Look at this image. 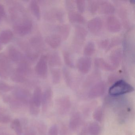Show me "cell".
I'll use <instances>...</instances> for the list:
<instances>
[{
	"instance_id": "cell-1",
	"label": "cell",
	"mask_w": 135,
	"mask_h": 135,
	"mask_svg": "<svg viewBox=\"0 0 135 135\" xmlns=\"http://www.w3.org/2000/svg\"><path fill=\"white\" fill-rule=\"evenodd\" d=\"M134 88L131 84L124 80L120 79L114 82L109 90L110 96H115L122 95L134 91Z\"/></svg>"
},
{
	"instance_id": "cell-2",
	"label": "cell",
	"mask_w": 135,
	"mask_h": 135,
	"mask_svg": "<svg viewBox=\"0 0 135 135\" xmlns=\"http://www.w3.org/2000/svg\"><path fill=\"white\" fill-rule=\"evenodd\" d=\"M106 26L108 31L113 33L120 31L122 25L119 20L114 15H109L106 20Z\"/></svg>"
},
{
	"instance_id": "cell-3",
	"label": "cell",
	"mask_w": 135,
	"mask_h": 135,
	"mask_svg": "<svg viewBox=\"0 0 135 135\" xmlns=\"http://www.w3.org/2000/svg\"><path fill=\"white\" fill-rule=\"evenodd\" d=\"M105 83L99 81L91 86L88 92V97L91 99L97 98L103 95L105 91Z\"/></svg>"
},
{
	"instance_id": "cell-4",
	"label": "cell",
	"mask_w": 135,
	"mask_h": 135,
	"mask_svg": "<svg viewBox=\"0 0 135 135\" xmlns=\"http://www.w3.org/2000/svg\"><path fill=\"white\" fill-rule=\"evenodd\" d=\"M56 105L58 113L63 115L66 114L69 111L71 104L69 97L64 96L57 99Z\"/></svg>"
},
{
	"instance_id": "cell-5",
	"label": "cell",
	"mask_w": 135,
	"mask_h": 135,
	"mask_svg": "<svg viewBox=\"0 0 135 135\" xmlns=\"http://www.w3.org/2000/svg\"><path fill=\"white\" fill-rule=\"evenodd\" d=\"M48 70L47 56L42 55L35 66V71L39 76L43 78H45L48 74Z\"/></svg>"
},
{
	"instance_id": "cell-6",
	"label": "cell",
	"mask_w": 135,
	"mask_h": 135,
	"mask_svg": "<svg viewBox=\"0 0 135 135\" xmlns=\"http://www.w3.org/2000/svg\"><path fill=\"white\" fill-rule=\"evenodd\" d=\"M87 34V31L84 27L77 25L75 28L73 38V42L75 45L78 46L83 45L86 40Z\"/></svg>"
},
{
	"instance_id": "cell-7",
	"label": "cell",
	"mask_w": 135,
	"mask_h": 135,
	"mask_svg": "<svg viewBox=\"0 0 135 135\" xmlns=\"http://www.w3.org/2000/svg\"><path fill=\"white\" fill-rule=\"evenodd\" d=\"M13 28L15 32L18 35L25 36L31 31L32 23L30 20H25L22 23L15 25Z\"/></svg>"
},
{
	"instance_id": "cell-8",
	"label": "cell",
	"mask_w": 135,
	"mask_h": 135,
	"mask_svg": "<svg viewBox=\"0 0 135 135\" xmlns=\"http://www.w3.org/2000/svg\"><path fill=\"white\" fill-rule=\"evenodd\" d=\"M88 30L94 34H97L102 31L103 27L102 20L99 17H95L90 20L87 23Z\"/></svg>"
},
{
	"instance_id": "cell-9",
	"label": "cell",
	"mask_w": 135,
	"mask_h": 135,
	"mask_svg": "<svg viewBox=\"0 0 135 135\" xmlns=\"http://www.w3.org/2000/svg\"><path fill=\"white\" fill-rule=\"evenodd\" d=\"M79 71L83 74L88 73L91 66V60L90 57H82L78 59L76 64Z\"/></svg>"
},
{
	"instance_id": "cell-10",
	"label": "cell",
	"mask_w": 135,
	"mask_h": 135,
	"mask_svg": "<svg viewBox=\"0 0 135 135\" xmlns=\"http://www.w3.org/2000/svg\"><path fill=\"white\" fill-rule=\"evenodd\" d=\"M116 8L114 5L108 1H98V11L102 14L113 15L115 12Z\"/></svg>"
},
{
	"instance_id": "cell-11",
	"label": "cell",
	"mask_w": 135,
	"mask_h": 135,
	"mask_svg": "<svg viewBox=\"0 0 135 135\" xmlns=\"http://www.w3.org/2000/svg\"><path fill=\"white\" fill-rule=\"evenodd\" d=\"M123 52L122 49L118 48L112 51L110 56L111 64L116 69L121 63L123 58Z\"/></svg>"
},
{
	"instance_id": "cell-12",
	"label": "cell",
	"mask_w": 135,
	"mask_h": 135,
	"mask_svg": "<svg viewBox=\"0 0 135 135\" xmlns=\"http://www.w3.org/2000/svg\"><path fill=\"white\" fill-rule=\"evenodd\" d=\"M63 39L57 33L50 35L46 37L45 42L52 49H55L61 45Z\"/></svg>"
},
{
	"instance_id": "cell-13",
	"label": "cell",
	"mask_w": 135,
	"mask_h": 135,
	"mask_svg": "<svg viewBox=\"0 0 135 135\" xmlns=\"http://www.w3.org/2000/svg\"><path fill=\"white\" fill-rule=\"evenodd\" d=\"M52 91L50 88H47L42 94L41 105L43 111H46L50 106L52 100Z\"/></svg>"
},
{
	"instance_id": "cell-14",
	"label": "cell",
	"mask_w": 135,
	"mask_h": 135,
	"mask_svg": "<svg viewBox=\"0 0 135 135\" xmlns=\"http://www.w3.org/2000/svg\"><path fill=\"white\" fill-rule=\"evenodd\" d=\"M101 72L98 70H95L92 72L86 78L84 82V86L88 88L94 85L99 82V80L101 78Z\"/></svg>"
},
{
	"instance_id": "cell-15",
	"label": "cell",
	"mask_w": 135,
	"mask_h": 135,
	"mask_svg": "<svg viewBox=\"0 0 135 135\" xmlns=\"http://www.w3.org/2000/svg\"><path fill=\"white\" fill-rule=\"evenodd\" d=\"M47 16L50 20L61 23L64 20V12L61 9L55 8L49 12Z\"/></svg>"
},
{
	"instance_id": "cell-16",
	"label": "cell",
	"mask_w": 135,
	"mask_h": 135,
	"mask_svg": "<svg viewBox=\"0 0 135 135\" xmlns=\"http://www.w3.org/2000/svg\"><path fill=\"white\" fill-rule=\"evenodd\" d=\"M81 114L79 112H76L71 115L69 125L71 131L75 132L79 128L81 124Z\"/></svg>"
},
{
	"instance_id": "cell-17",
	"label": "cell",
	"mask_w": 135,
	"mask_h": 135,
	"mask_svg": "<svg viewBox=\"0 0 135 135\" xmlns=\"http://www.w3.org/2000/svg\"><path fill=\"white\" fill-rule=\"evenodd\" d=\"M95 66L107 71L112 72L115 70L113 66L102 57H97L94 60Z\"/></svg>"
},
{
	"instance_id": "cell-18",
	"label": "cell",
	"mask_w": 135,
	"mask_h": 135,
	"mask_svg": "<svg viewBox=\"0 0 135 135\" xmlns=\"http://www.w3.org/2000/svg\"><path fill=\"white\" fill-rule=\"evenodd\" d=\"M9 63L4 55H0V77L7 78L8 75Z\"/></svg>"
},
{
	"instance_id": "cell-19",
	"label": "cell",
	"mask_w": 135,
	"mask_h": 135,
	"mask_svg": "<svg viewBox=\"0 0 135 135\" xmlns=\"http://www.w3.org/2000/svg\"><path fill=\"white\" fill-rule=\"evenodd\" d=\"M68 17L69 22L72 23L82 24H83L86 22L85 18L81 14L75 11H69Z\"/></svg>"
},
{
	"instance_id": "cell-20",
	"label": "cell",
	"mask_w": 135,
	"mask_h": 135,
	"mask_svg": "<svg viewBox=\"0 0 135 135\" xmlns=\"http://www.w3.org/2000/svg\"><path fill=\"white\" fill-rule=\"evenodd\" d=\"M8 56L11 60L15 62H20L24 60L22 53L13 46L8 48Z\"/></svg>"
},
{
	"instance_id": "cell-21",
	"label": "cell",
	"mask_w": 135,
	"mask_h": 135,
	"mask_svg": "<svg viewBox=\"0 0 135 135\" xmlns=\"http://www.w3.org/2000/svg\"><path fill=\"white\" fill-rule=\"evenodd\" d=\"M47 57L48 62L50 67L55 68L60 67L61 65V58L57 52L52 53Z\"/></svg>"
},
{
	"instance_id": "cell-22",
	"label": "cell",
	"mask_w": 135,
	"mask_h": 135,
	"mask_svg": "<svg viewBox=\"0 0 135 135\" xmlns=\"http://www.w3.org/2000/svg\"><path fill=\"white\" fill-rule=\"evenodd\" d=\"M57 33L64 40H66L69 37L71 31V27L69 24H62L57 27Z\"/></svg>"
},
{
	"instance_id": "cell-23",
	"label": "cell",
	"mask_w": 135,
	"mask_h": 135,
	"mask_svg": "<svg viewBox=\"0 0 135 135\" xmlns=\"http://www.w3.org/2000/svg\"><path fill=\"white\" fill-rule=\"evenodd\" d=\"M42 96V93L41 88L39 87L36 88L34 91L30 103L39 108L41 105Z\"/></svg>"
},
{
	"instance_id": "cell-24",
	"label": "cell",
	"mask_w": 135,
	"mask_h": 135,
	"mask_svg": "<svg viewBox=\"0 0 135 135\" xmlns=\"http://www.w3.org/2000/svg\"><path fill=\"white\" fill-rule=\"evenodd\" d=\"M13 37V33L11 31L4 30L0 34V42L2 44H8L11 41Z\"/></svg>"
},
{
	"instance_id": "cell-25",
	"label": "cell",
	"mask_w": 135,
	"mask_h": 135,
	"mask_svg": "<svg viewBox=\"0 0 135 135\" xmlns=\"http://www.w3.org/2000/svg\"><path fill=\"white\" fill-rule=\"evenodd\" d=\"M95 50L94 43L92 41H89L84 46L83 53L85 56L90 57L94 53Z\"/></svg>"
},
{
	"instance_id": "cell-26",
	"label": "cell",
	"mask_w": 135,
	"mask_h": 135,
	"mask_svg": "<svg viewBox=\"0 0 135 135\" xmlns=\"http://www.w3.org/2000/svg\"><path fill=\"white\" fill-rule=\"evenodd\" d=\"M30 9L33 15L38 20L41 19V11L40 7L37 2L35 1H31L30 4Z\"/></svg>"
},
{
	"instance_id": "cell-27",
	"label": "cell",
	"mask_w": 135,
	"mask_h": 135,
	"mask_svg": "<svg viewBox=\"0 0 135 135\" xmlns=\"http://www.w3.org/2000/svg\"><path fill=\"white\" fill-rule=\"evenodd\" d=\"M63 58L65 64L68 67L71 68H74V61L71 53L67 50H64L63 52Z\"/></svg>"
},
{
	"instance_id": "cell-28",
	"label": "cell",
	"mask_w": 135,
	"mask_h": 135,
	"mask_svg": "<svg viewBox=\"0 0 135 135\" xmlns=\"http://www.w3.org/2000/svg\"><path fill=\"white\" fill-rule=\"evenodd\" d=\"M88 131L90 135H99L101 132V127L97 122H91L88 126Z\"/></svg>"
},
{
	"instance_id": "cell-29",
	"label": "cell",
	"mask_w": 135,
	"mask_h": 135,
	"mask_svg": "<svg viewBox=\"0 0 135 135\" xmlns=\"http://www.w3.org/2000/svg\"><path fill=\"white\" fill-rule=\"evenodd\" d=\"M61 71L60 69L57 68H53L51 70L52 80L54 84H57L60 82L61 78Z\"/></svg>"
},
{
	"instance_id": "cell-30",
	"label": "cell",
	"mask_w": 135,
	"mask_h": 135,
	"mask_svg": "<svg viewBox=\"0 0 135 135\" xmlns=\"http://www.w3.org/2000/svg\"><path fill=\"white\" fill-rule=\"evenodd\" d=\"M12 128L17 135H21L22 132V126L19 120L16 119L12 122Z\"/></svg>"
},
{
	"instance_id": "cell-31",
	"label": "cell",
	"mask_w": 135,
	"mask_h": 135,
	"mask_svg": "<svg viewBox=\"0 0 135 135\" xmlns=\"http://www.w3.org/2000/svg\"><path fill=\"white\" fill-rule=\"evenodd\" d=\"M88 8L90 13L95 14L98 11V1H88Z\"/></svg>"
},
{
	"instance_id": "cell-32",
	"label": "cell",
	"mask_w": 135,
	"mask_h": 135,
	"mask_svg": "<svg viewBox=\"0 0 135 135\" xmlns=\"http://www.w3.org/2000/svg\"><path fill=\"white\" fill-rule=\"evenodd\" d=\"M121 39L119 37H117L113 38L112 39L109 40V45L106 50L107 51H109L113 48L119 45L121 43Z\"/></svg>"
},
{
	"instance_id": "cell-33",
	"label": "cell",
	"mask_w": 135,
	"mask_h": 135,
	"mask_svg": "<svg viewBox=\"0 0 135 135\" xmlns=\"http://www.w3.org/2000/svg\"><path fill=\"white\" fill-rule=\"evenodd\" d=\"M63 73L66 84L69 86H71L72 83V79L70 72L67 69L64 68L63 69Z\"/></svg>"
},
{
	"instance_id": "cell-34",
	"label": "cell",
	"mask_w": 135,
	"mask_h": 135,
	"mask_svg": "<svg viewBox=\"0 0 135 135\" xmlns=\"http://www.w3.org/2000/svg\"><path fill=\"white\" fill-rule=\"evenodd\" d=\"M93 117L94 119L97 121L98 122L102 121L103 117L102 109L101 107L97 108L93 113Z\"/></svg>"
},
{
	"instance_id": "cell-35",
	"label": "cell",
	"mask_w": 135,
	"mask_h": 135,
	"mask_svg": "<svg viewBox=\"0 0 135 135\" xmlns=\"http://www.w3.org/2000/svg\"><path fill=\"white\" fill-rule=\"evenodd\" d=\"M11 79L14 82L16 83H23L26 79V76L22 75L15 71L12 76Z\"/></svg>"
},
{
	"instance_id": "cell-36",
	"label": "cell",
	"mask_w": 135,
	"mask_h": 135,
	"mask_svg": "<svg viewBox=\"0 0 135 135\" xmlns=\"http://www.w3.org/2000/svg\"><path fill=\"white\" fill-rule=\"evenodd\" d=\"M76 9L79 13H83L86 8V1L84 0H77L75 1Z\"/></svg>"
},
{
	"instance_id": "cell-37",
	"label": "cell",
	"mask_w": 135,
	"mask_h": 135,
	"mask_svg": "<svg viewBox=\"0 0 135 135\" xmlns=\"http://www.w3.org/2000/svg\"><path fill=\"white\" fill-rule=\"evenodd\" d=\"M71 130L65 125H62L59 129L60 135H72Z\"/></svg>"
},
{
	"instance_id": "cell-38",
	"label": "cell",
	"mask_w": 135,
	"mask_h": 135,
	"mask_svg": "<svg viewBox=\"0 0 135 135\" xmlns=\"http://www.w3.org/2000/svg\"><path fill=\"white\" fill-rule=\"evenodd\" d=\"M12 87L4 82H0V90L4 92H7L12 90Z\"/></svg>"
},
{
	"instance_id": "cell-39",
	"label": "cell",
	"mask_w": 135,
	"mask_h": 135,
	"mask_svg": "<svg viewBox=\"0 0 135 135\" xmlns=\"http://www.w3.org/2000/svg\"><path fill=\"white\" fill-rule=\"evenodd\" d=\"M48 135H59V129L57 126H52L49 130Z\"/></svg>"
},
{
	"instance_id": "cell-40",
	"label": "cell",
	"mask_w": 135,
	"mask_h": 135,
	"mask_svg": "<svg viewBox=\"0 0 135 135\" xmlns=\"http://www.w3.org/2000/svg\"><path fill=\"white\" fill-rule=\"evenodd\" d=\"M109 39H105L102 40L100 41L99 43V46L101 49L106 50L109 45Z\"/></svg>"
},
{
	"instance_id": "cell-41",
	"label": "cell",
	"mask_w": 135,
	"mask_h": 135,
	"mask_svg": "<svg viewBox=\"0 0 135 135\" xmlns=\"http://www.w3.org/2000/svg\"><path fill=\"white\" fill-rule=\"evenodd\" d=\"M75 1H65V6L69 11H74L73 9L75 7Z\"/></svg>"
},
{
	"instance_id": "cell-42",
	"label": "cell",
	"mask_w": 135,
	"mask_h": 135,
	"mask_svg": "<svg viewBox=\"0 0 135 135\" xmlns=\"http://www.w3.org/2000/svg\"><path fill=\"white\" fill-rule=\"evenodd\" d=\"M5 12L4 7L3 5L0 4V20H1L5 15Z\"/></svg>"
},
{
	"instance_id": "cell-43",
	"label": "cell",
	"mask_w": 135,
	"mask_h": 135,
	"mask_svg": "<svg viewBox=\"0 0 135 135\" xmlns=\"http://www.w3.org/2000/svg\"><path fill=\"white\" fill-rule=\"evenodd\" d=\"M79 135H88L86 131V130H83L80 133H79Z\"/></svg>"
},
{
	"instance_id": "cell-44",
	"label": "cell",
	"mask_w": 135,
	"mask_h": 135,
	"mask_svg": "<svg viewBox=\"0 0 135 135\" xmlns=\"http://www.w3.org/2000/svg\"><path fill=\"white\" fill-rule=\"evenodd\" d=\"M3 49V46H2V45H1V43L0 42V51L2 50Z\"/></svg>"
}]
</instances>
